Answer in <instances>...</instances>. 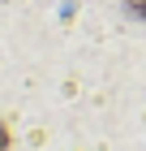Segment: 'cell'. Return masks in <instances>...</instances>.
Returning a JSON list of instances; mask_svg holds the SVG:
<instances>
[{
  "mask_svg": "<svg viewBox=\"0 0 146 151\" xmlns=\"http://www.w3.org/2000/svg\"><path fill=\"white\" fill-rule=\"evenodd\" d=\"M129 13L133 17H146V0H129Z\"/></svg>",
  "mask_w": 146,
  "mask_h": 151,
  "instance_id": "obj_2",
  "label": "cell"
},
{
  "mask_svg": "<svg viewBox=\"0 0 146 151\" xmlns=\"http://www.w3.org/2000/svg\"><path fill=\"white\" fill-rule=\"evenodd\" d=\"M9 147H13V129L0 121V151H9Z\"/></svg>",
  "mask_w": 146,
  "mask_h": 151,
  "instance_id": "obj_1",
  "label": "cell"
}]
</instances>
